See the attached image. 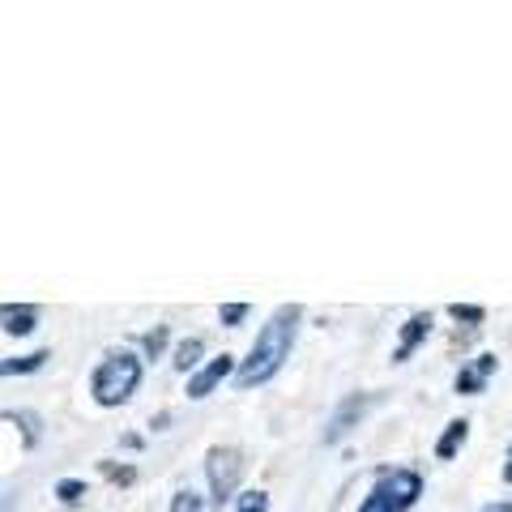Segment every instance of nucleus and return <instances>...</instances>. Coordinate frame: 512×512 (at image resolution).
Returning <instances> with one entry per match:
<instances>
[{"label":"nucleus","mask_w":512,"mask_h":512,"mask_svg":"<svg viewBox=\"0 0 512 512\" xmlns=\"http://www.w3.org/2000/svg\"><path fill=\"white\" fill-rule=\"evenodd\" d=\"M299 320H303V308H299V303H282V308L265 320L261 333H256V342H252V350H248V359L239 363V372H235V384H239V389H256V384L274 380V376L282 372V363L291 359Z\"/></svg>","instance_id":"f257e3e1"},{"label":"nucleus","mask_w":512,"mask_h":512,"mask_svg":"<svg viewBox=\"0 0 512 512\" xmlns=\"http://www.w3.org/2000/svg\"><path fill=\"white\" fill-rule=\"evenodd\" d=\"M466 440H470V423H466V419H453V423L444 427V436L436 440V457H440V461H453L457 448L466 444Z\"/></svg>","instance_id":"9d476101"},{"label":"nucleus","mask_w":512,"mask_h":512,"mask_svg":"<svg viewBox=\"0 0 512 512\" xmlns=\"http://www.w3.org/2000/svg\"><path fill=\"white\" fill-rule=\"evenodd\" d=\"M495 372H500V359H495V355H478L474 363H466V367L457 372L453 389H457V393H483L487 380H491Z\"/></svg>","instance_id":"0eeeda50"},{"label":"nucleus","mask_w":512,"mask_h":512,"mask_svg":"<svg viewBox=\"0 0 512 512\" xmlns=\"http://www.w3.org/2000/svg\"><path fill=\"white\" fill-rule=\"evenodd\" d=\"M171 512H201V495L197 491H175L171 495Z\"/></svg>","instance_id":"aec40b11"},{"label":"nucleus","mask_w":512,"mask_h":512,"mask_svg":"<svg viewBox=\"0 0 512 512\" xmlns=\"http://www.w3.org/2000/svg\"><path fill=\"white\" fill-rule=\"evenodd\" d=\"M380 483L389 487V495H393L397 512L414 508V500H419V495H423V478L414 474V470H380Z\"/></svg>","instance_id":"423d86ee"},{"label":"nucleus","mask_w":512,"mask_h":512,"mask_svg":"<svg viewBox=\"0 0 512 512\" xmlns=\"http://www.w3.org/2000/svg\"><path fill=\"white\" fill-rule=\"evenodd\" d=\"M47 359H52V350H35V355H22V359H5L0 363V372L5 376H26V372H39Z\"/></svg>","instance_id":"f8f14e48"},{"label":"nucleus","mask_w":512,"mask_h":512,"mask_svg":"<svg viewBox=\"0 0 512 512\" xmlns=\"http://www.w3.org/2000/svg\"><path fill=\"white\" fill-rule=\"evenodd\" d=\"M5 419L22 427V444H26V448H35V444H39V436H43V419H39L35 410H5Z\"/></svg>","instance_id":"9b49d317"},{"label":"nucleus","mask_w":512,"mask_h":512,"mask_svg":"<svg viewBox=\"0 0 512 512\" xmlns=\"http://www.w3.org/2000/svg\"><path fill=\"white\" fill-rule=\"evenodd\" d=\"M56 495H60L64 504H77V500L86 495V483H82V478H60V483H56Z\"/></svg>","instance_id":"6ab92c4d"},{"label":"nucleus","mask_w":512,"mask_h":512,"mask_svg":"<svg viewBox=\"0 0 512 512\" xmlns=\"http://www.w3.org/2000/svg\"><path fill=\"white\" fill-rule=\"evenodd\" d=\"M103 474H107L116 487H133V483H137V470H133V466H116V461H103Z\"/></svg>","instance_id":"a211bd4d"},{"label":"nucleus","mask_w":512,"mask_h":512,"mask_svg":"<svg viewBox=\"0 0 512 512\" xmlns=\"http://www.w3.org/2000/svg\"><path fill=\"white\" fill-rule=\"evenodd\" d=\"M0 325H5V333L9 338H26V333H35V325H39V308H30V303H5L0 308Z\"/></svg>","instance_id":"1a4fd4ad"},{"label":"nucleus","mask_w":512,"mask_h":512,"mask_svg":"<svg viewBox=\"0 0 512 512\" xmlns=\"http://www.w3.org/2000/svg\"><path fill=\"white\" fill-rule=\"evenodd\" d=\"M431 333V312H414L406 325H402V342H397V350H393V363H406L414 350H419V342Z\"/></svg>","instance_id":"6e6552de"},{"label":"nucleus","mask_w":512,"mask_h":512,"mask_svg":"<svg viewBox=\"0 0 512 512\" xmlns=\"http://www.w3.org/2000/svg\"><path fill=\"white\" fill-rule=\"evenodd\" d=\"M248 303H222V308H218V320H222V325H227V329H235V325H244V320H248Z\"/></svg>","instance_id":"f3484780"},{"label":"nucleus","mask_w":512,"mask_h":512,"mask_svg":"<svg viewBox=\"0 0 512 512\" xmlns=\"http://www.w3.org/2000/svg\"><path fill=\"white\" fill-rule=\"evenodd\" d=\"M205 478H210V495H214V504L235 500L239 478H244V457H239V448L214 444L210 453H205Z\"/></svg>","instance_id":"7ed1b4c3"},{"label":"nucleus","mask_w":512,"mask_h":512,"mask_svg":"<svg viewBox=\"0 0 512 512\" xmlns=\"http://www.w3.org/2000/svg\"><path fill=\"white\" fill-rule=\"evenodd\" d=\"M359 512H397V504H393V495H389V487L376 478V487L367 491V500L359 504Z\"/></svg>","instance_id":"4468645a"},{"label":"nucleus","mask_w":512,"mask_h":512,"mask_svg":"<svg viewBox=\"0 0 512 512\" xmlns=\"http://www.w3.org/2000/svg\"><path fill=\"white\" fill-rule=\"evenodd\" d=\"M231 372H239V363H235L231 355H218V359H210L205 367H197V372L188 376V397H192V402H201V397H210V393H214L218 384L227 380Z\"/></svg>","instance_id":"39448f33"},{"label":"nucleus","mask_w":512,"mask_h":512,"mask_svg":"<svg viewBox=\"0 0 512 512\" xmlns=\"http://www.w3.org/2000/svg\"><path fill=\"white\" fill-rule=\"evenodd\" d=\"M167 423H171V414H167V410H163V414H154V419H150V427H154V431H167Z\"/></svg>","instance_id":"4be33fe9"},{"label":"nucleus","mask_w":512,"mask_h":512,"mask_svg":"<svg viewBox=\"0 0 512 512\" xmlns=\"http://www.w3.org/2000/svg\"><path fill=\"white\" fill-rule=\"evenodd\" d=\"M137 389H141V359L133 355V350H111L90 376V393L103 410L124 406Z\"/></svg>","instance_id":"f03ea898"},{"label":"nucleus","mask_w":512,"mask_h":512,"mask_svg":"<svg viewBox=\"0 0 512 512\" xmlns=\"http://www.w3.org/2000/svg\"><path fill=\"white\" fill-rule=\"evenodd\" d=\"M380 402V393H350L346 402L333 410V419H329V427H325V444H338V440H346L350 431L359 427V419L367 410H372Z\"/></svg>","instance_id":"20e7f679"},{"label":"nucleus","mask_w":512,"mask_h":512,"mask_svg":"<svg viewBox=\"0 0 512 512\" xmlns=\"http://www.w3.org/2000/svg\"><path fill=\"white\" fill-rule=\"evenodd\" d=\"M504 483H512V448H508V466H504Z\"/></svg>","instance_id":"b1692460"},{"label":"nucleus","mask_w":512,"mask_h":512,"mask_svg":"<svg viewBox=\"0 0 512 512\" xmlns=\"http://www.w3.org/2000/svg\"><path fill=\"white\" fill-rule=\"evenodd\" d=\"M201 350H205V342H201V338H184L180 346H175V367H180V372H197Z\"/></svg>","instance_id":"ddd939ff"},{"label":"nucleus","mask_w":512,"mask_h":512,"mask_svg":"<svg viewBox=\"0 0 512 512\" xmlns=\"http://www.w3.org/2000/svg\"><path fill=\"white\" fill-rule=\"evenodd\" d=\"M448 316L466 320V325H483V320H487V312L478 308V303H448Z\"/></svg>","instance_id":"dca6fc26"},{"label":"nucleus","mask_w":512,"mask_h":512,"mask_svg":"<svg viewBox=\"0 0 512 512\" xmlns=\"http://www.w3.org/2000/svg\"><path fill=\"white\" fill-rule=\"evenodd\" d=\"M239 512H269V495L265 491H244L239 495Z\"/></svg>","instance_id":"412c9836"},{"label":"nucleus","mask_w":512,"mask_h":512,"mask_svg":"<svg viewBox=\"0 0 512 512\" xmlns=\"http://www.w3.org/2000/svg\"><path fill=\"white\" fill-rule=\"evenodd\" d=\"M167 338H171V329L167 325H154L146 338H141V350H146V359H158L167 350Z\"/></svg>","instance_id":"2eb2a0df"},{"label":"nucleus","mask_w":512,"mask_h":512,"mask_svg":"<svg viewBox=\"0 0 512 512\" xmlns=\"http://www.w3.org/2000/svg\"><path fill=\"white\" fill-rule=\"evenodd\" d=\"M478 512H512V504H508V500H495V504H483Z\"/></svg>","instance_id":"5701e85b"}]
</instances>
